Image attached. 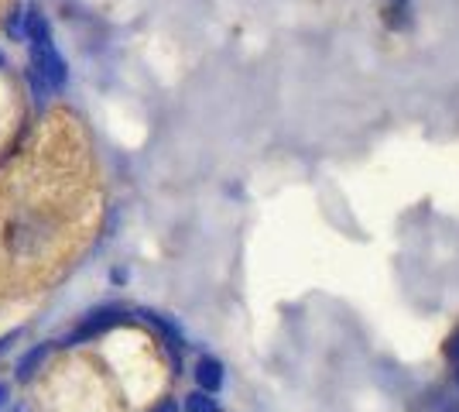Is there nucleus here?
<instances>
[{
  "instance_id": "obj_1",
  "label": "nucleus",
  "mask_w": 459,
  "mask_h": 412,
  "mask_svg": "<svg viewBox=\"0 0 459 412\" xmlns=\"http://www.w3.org/2000/svg\"><path fill=\"white\" fill-rule=\"evenodd\" d=\"M69 79V66L62 59V52L56 48V41H39L31 45V83L39 90V103L48 100V93H56L65 86Z\"/></svg>"
},
{
  "instance_id": "obj_2",
  "label": "nucleus",
  "mask_w": 459,
  "mask_h": 412,
  "mask_svg": "<svg viewBox=\"0 0 459 412\" xmlns=\"http://www.w3.org/2000/svg\"><path fill=\"white\" fill-rule=\"evenodd\" d=\"M117 313H120L117 306H107V310H96V313L86 316V320H82V323H79L76 330H73V334L65 337L62 344H65V347H73V344H86V340H93V337H100L103 330H110V327H114L117 320H120Z\"/></svg>"
},
{
  "instance_id": "obj_3",
  "label": "nucleus",
  "mask_w": 459,
  "mask_h": 412,
  "mask_svg": "<svg viewBox=\"0 0 459 412\" xmlns=\"http://www.w3.org/2000/svg\"><path fill=\"white\" fill-rule=\"evenodd\" d=\"M223 381H227V374H223V364L216 357H199L195 361V385H199V392L216 395L223 389Z\"/></svg>"
},
{
  "instance_id": "obj_4",
  "label": "nucleus",
  "mask_w": 459,
  "mask_h": 412,
  "mask_svg": "<svg viewBox=\"0 0 459 412\" xmlns=\"http://www.w3.org/2000/svg\"><path fill=\"white\" fill-rule=\"evenodd\" d=\"M48 351H52V344H39L35 351H28V354H24V357L18 361V368H14V374H18V378H28V374H35V372L41 368V361L48 357Z\"/></svg>"
},
{
  "instance_id": "obj_5",
  "label": "nucleus",
  "mask_w": 459,
  "mask_h": 412,
  "mask_svg": "<svg viewBox=\"0 0 459 412\" xmlns=\"http://www.w3.org/2000/svg\"><path fill=\"white\" fill-rule=\"evenodd\" d=\"M186 412H220V402L212 399V395H206V392H189L186 395V406H182Z\"/></svg>"
},
{
  "instance_id": "obj_6",
  "label": "nucleus",
  "mask_w": 459,
  "mask_h": 412,
  "mask_svg": "<svg viewBox=\"0 0 459 412\" xmlns=\"http://www.w3.org/2000/svg\"><path fill=\"white\" fill-rule=\"evenodd\" d=\"M446 354H449V357H453V361H459V334L453 337V340H449V344H446Z\"/></svg>"
},
{
  "instance_id": "obj_7",
  "label": "nucleus",
  "mask_w": 459,
  "mask_h": 412,
  "mask_svg": "<svg viewBox=\"0 0 459 412\" xmlns=\"http://www.w3.org/2000/svg\"><path fill=\"white\" fill-rule=\"evenodd\" d=\"M152 412H178V406H175V399H165V402H158Z\"/></svg>"
},
{
  "instance_id": "obj_8",
  "label": "nucleus",
  "mask_w": 459,
  "mask_h": 412,
  "mask_svg": "<svg viewBox=\"0 0 459 412\" xmlns=\"http://www.w3.org/2000/svg\"><path fill=\"white\" fill-rule=\"evenodd\" d=\"M7 409V385H0V412Z\"/></svg>"
},
{
  "instance_id": "obj_9",
  "label": "nucleus",
  "mask_w": 459,
  "mask_h": 412,
  "mask_svg": "<svg viewBox=\"0 0 459 412\" xmlns=\"http://www.w3.org/2000/svg\"><path fill=\"white\" fill-rule=\"evenodd\" d=\"M4 62H7V59H4V52H0V66H4Z\"/></svg>"
},
{
  "instance_id": "obj_10",
  "label": "nucleus",
  "mask_w": 459,
  "mask_h": 412,
  "mask_svg": "<svg viewBox=\"0 0 459 412\" xmlns=\"http://www.w3.org/2000/svg\"><path fill=\"white\" fill-rule=\"evenodd\" d=\"M456 385H459V372H456Z\"/></svg>"
}]
</instances>
